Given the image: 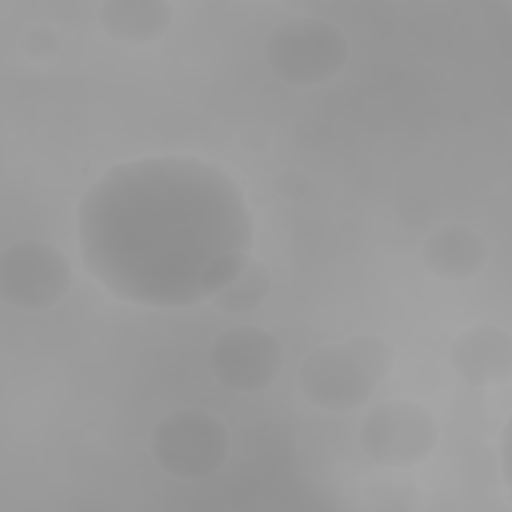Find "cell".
<instances>
[{
    "label": "cell",
    "mask_w": 512,
    "mask_h": 512,
    "mask_svg": "<svg viewBox=\"0 0 512 512\" xmlns=\"http://www.w3.org/2000/svg\"><path fill=\"white\" fill-rule=\"evenodd\" d=\"M76 220L88 272L116 298L154 308L200 304L210 266L254 246L240 184L192 156L112 166L88 188Z\"/></svg>",
    "instance_id": "6da1fadb"
},
{
    "label": "cell",
    "mask_w": 512,
    "mask_h": 512,
    "mask_svg": "<svg viewBox=\"0 0 512 512\" xmlns=\"http://www.w3.org/2000/svg\"><path fill=\"white\" fill-rule=\"evenodd\" d=\"M396 364L394 346L378 334H356L314 348L298 368V388L324 412L364 406Z\"/></svg>",
    "instance_id": "7a4b0ae2"
},
{
    "label": "cell",
    "mask_w": 512,
    "mask_h": 512,
    "mask_svg": "<svg viewBox=\"0 0 512 512\" xmlns=\"http://www.w3.org/2000/svg\"><path fill=\"white\" fill-rule=\"evenodd\" d=\"M340 26L318 16H294L276 24L264 42L270 70L286 84L308 88L328 84L348 60Z\"/></svg>",
    "instance_id": "3957f363"
},
{
    "label": "cell",
    "mask_w": 512,
    "mask_h": 512,
    "mask_svg": "<svg viewBox=\"0 0 512 512\" xmlns=\"http://www.w3.org/2000/svg\"><path fill=\"white\" fill-rule=\"evenodd\" d=\"M230 452L226 426L210 412L182 408L160 418L150 432V454L158 468L182 480L216 474Z\"/></svg>",
    "instance_id": "277c9868"
},
{
    "label": "cell",
    "mask_w": 512,
    "mask_h": 512,
    "mask_svg": "<svg viewBox=\"0 0 512 512\" xmlns=\"http://www.w3.org/2000/svg\"><path fill=\"white\" fill-rule=\"evenodd\" d=\"M440 426L434 414L414 400H386L368 410L358 440L380 466L404 468L424 462L436 448Z\"/></svg>",
    "instance_id": "5b68a950"
},
{
    "label": "cell",
    "mask_w": 512,
    "mask_h": 512,
    "mask_svg": "<svg viewBox=\"0 0 512 512\" xmlns=\"http://www.w3.org/2000/svg\"><path fill=\"white\" fill-rule=\"evenodd\" d=\"M70 284V262L46 242L22 240L0 256V298L18 310L52 308L68 294Z\"/></svg>",
    "instance_id": "8992f818"
},
{
    "label": "cell",
    "mask_w": 512,
    "mask_h": 512,
    "mask_svg": "<svg viewBox=\"0 0 512 512\" xmlns=\"http://www.w3.org/2000/svg\"><path fill=\"white\" fill-rule=\"evenodd\" d=\"M284 366L280 340L258 326H232L208 350V368L226 388L258 392L268 388Z\"/></svg>",
    "instance_id": "52a82bcc"
},
{
    "label": "cell",
    "mask_w": 512,
    "mask_h": 512,
    "mask_svg": "<svg viewBox=\"0 0 512 512\" xmlns=\"http://www.w3.org/2000/svg\"><path fill=\"white\" fill-rule=\"evenodd\" d=\"M448 360L468 386H502L512 376V336L496 324L472 326L450 344Z\"/></svg>",
    "instance_id": "ba28073f"
},
{
    "label": "cell",
    "mask_w": 512,
    "mask_h": 512,
    "mask_svg": "<svg viewBox=\"0 0 512 512\" xmlns=\"http://www.w3.org/2000/svg\"><path fill=\"white\" fill-rule=\"evenodd\" d=\"M488 260L480 232L464 224H446L428 234L422 244V262L442 280H466L478 274Z\"/></svg>",
    "instance_id": "9c48e42d"
},
{
    "label": "cell",
    "mask_w": 512,
    "mask_h": 512,
    "mask_svg": "<svg viewBox=\"0 0 512 512\" xmlns=\"http://www.w3.org/2000/svg\"><path fill=\"white\" fill-rule=\"evenodd\" d=\"M174 16L166 0H108L98 8L104 32L124 44H150L164 36Z\"/></svg>",
    "instance_id": "30bf717a"
},
{
    "label": "cell",
    "mask_w": 512,
    "mask_h": 512,
    "mask_svg": "<svg viewBox=\"0 0 512 512\" xmlns=\"http://www.w3.org/2000/svg\"><path fill=\"white\" fill-rule=\"evenodd\" d=\"M272 290V274L264 262L250 258L244 270L210 300L216 308L230 314H246L256 310Z\"/></svg>",
    "instance_id": "8fae6325"
},
{
    "label": "cell",
    "mask_w": 512,
    "mask_h": 512,
    "mask_svg": "<svg viewBox=\"0 0 512 512\" xmlns=\"http://www.w3.org/2000/svg\"><path fill=\"white\" fill-rule=\"evenodd\" d=\"M370 498L378 500L374 508L378 510H402V508H412L414 500L418 496V490L408 484V482H390V484H376L370 488Z\"/></svg>",
    "instance_id": "7c38bea8"
},
{
    "label": "cell",
    "mask_w": 512,
    "mask_h": 512,
    "mask_svg": "<svg viewBox=\"0 0 512 512\" xmlns=\"http://www.w3.org/2000/svg\"><path fill=\"white\" fill-rule=\"evenodd\" d=\"M60 48V38L48 26H34L22 38V52L32 60H46Z\"/></svg>",
    "instance_id": "4fadbf2b"
},
{
    "label": "cell",
    "mask_w": 512,
    "mask_h": 512,
    "mask_svg": "<svg viewBox=\"0 0 512 512\" xmlns=\"http://www.w3.org/2000/svg\"><path fill=\"white\" fill-rule=\"evenodd\" d=\"M274 188L282 198L288 200H302L312 192V182L306 174H302L300 170H286L282 174H278V178L274 180Z\"/></svg>",
    "instance_id": "5bb4252c"
},
{
    "label": "cell",
    "mask_w": 512,
    "mask_h": 512,
    "mask_svg": "<svg viewBox=\"0 0 512 512\" xmlns=\"http://www.w3.org/2000/svg\"><path fill=\"white\" fill-rule=\"evenodd\" d=\"M500 464H502V478L506 488H510V420L502 428L500 436Z\"/></svg>",
    "instance_id": "9a60e30c"
}]
</instances>
